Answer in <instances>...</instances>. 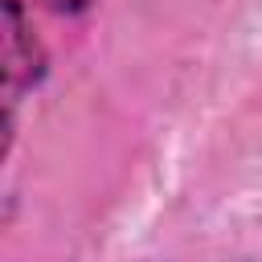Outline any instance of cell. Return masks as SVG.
<instances>
[{
  "label": "cell",
  "mask_w": 262,
  "mask_h": 262,
  "mask_svg": "<svg viewBox=\"0 0 262 262\" xmlns=\"http://www.w3.org/2000/svg\"><path fill=\"white\" fill-rule=\"evenodd\" d=\"M37 4H45L49 12H66V16H74V12H86L94 0H37Z\"/></svg>",
  "instance_id": "cell-2"
},
{
  "label": "cell",
  "mask_w": 262,
  "mask_h": 262,
  "mask_svg": "<svg viewBox=\"0 0 262 262\" xmlns=\"http://www.w3.org/2000/svg\"><path fill=\"white\" fill-rule=\"evenodd\" d=\"M4 111H16L20 94L37 90L49 74L41 37L33 33L20 0H4Z\"/></svg>",
  "instance_id": "cell-1"
}]
</instances>
